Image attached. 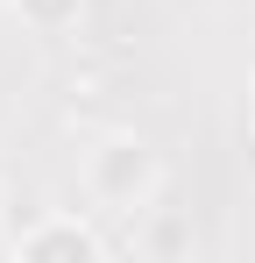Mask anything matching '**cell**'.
<instances>
[{
    "instance_id": "1",
    "label": "cell",
    "mask_w": 255,
    "mask_h": 263,
    "mask_svg": "<svg viewBox=\"0 0 255 263\" xmlns=\"http://www.w3.org/2000/svg\"><path fill=\"white\" fill-rule=\"evenodd\" d=\"M78 192L92 214H121V220H142L156 214V199H163V157H156V142L135 128H107L85 142L78 157Z\"/></svg>"
},
{
    "instance_id": "2",
    "label": "cell",
    "mask_w": 255,
    "mask_h": 263,
    "mask_svg": "<svg viewBox=\"0 0 255 263\" xmlns=\"http://www.w3.org/2000/svg\"><path fill=\"white\" fill-rule=\"evenodd\" d=\"M0 249H7L14 263H107V235L92 228V214L42 206V214L0 228Z\"/></svg>"
},
{
    "instance_id": "3",
    "label": "cell",
    "mask_w": 255,
    "mask_h": 263,
    "mask_svg": "<svg viewBox=\"0 0 255 263\" xmlns=\"http://www.w3.org/2000/svg\"><path fill=\"white\" fill-rule=\"evenodd\" d=\"M7 14H14L29 36H71L85 22V0H7Z\"/></svg>"
},
{
    "instance_id": "4",
    "label": "cell",
    "mask_w": 255,
    "mask_h": 263,
    "mask_svg": "<svg viewBox=\"0 0 255 263\" xmlns=\"http://www.w3.org/2000/svg\"><path fill=\"white\" fill-rule=\"evenodd\" d=\"M248 128H255V86H248Z\"/></svg>"
},
{
    "instance_id": "5",
    "label": "cell",
    "mask_w": 255,
    "mask_h": 263,
    "mask_svg": "<svg viewBox=\"0 0 255 263\" xmlns=\"http://www.w3.org/2000/svg\"><path fill=\"white\" fill-rule=\"evenodd\" d=\"M0 7H7V0H0Z\"/></svg>"
}]
</instances>
